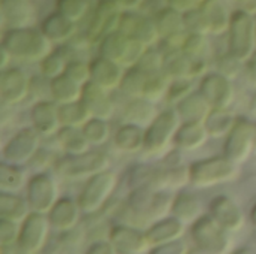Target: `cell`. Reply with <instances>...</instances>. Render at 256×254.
I'll list each match as a JSON object with an SVG mask.
<instances>
[{
    "instance_id": "obj_18",
    "label": "cell",
    "mask_w": 256,
    "mask_h": 254,
    "mask_svg": "<svg viewBox=\"0 0 256 254\" xmlns=\"http://www.w3.org/2000/svg\"><path fill=\"white\" fill-rule=\"evenodd\" d=\"M32 90V81L27 72L9 66L0 73V99L4 105L14 106L27 99Z\"/></svg>"
},
{
    "instance_id": "obj_44",
    "label": "cell",
    "mask_w": 256,
    "mask_h": 254,
    "mask_svg": "<svg viewBox=\"0 0 256 254\" xmlns=\"http://www.w3.org/2000/svg\"><path fill=\"white\" fill-rule=\"evenodd\" d=\"M68 66V60L64 58V55L60 51H51L44 60L39 61V69L40 73L45 79H52L62 73H64Z\"/></svg>"
},
{
    "instance_id": "obj_31",
    "label": "cell",
    "mask_w": 256,
    "mask_h": 254,
    "mask_svg": "<svg viewBox=\"0 0 256 254\" xmlns=\"http://www.w3.org/2000/svg\"><path fill=\"white\" fill-rule=\"evenodd\" d=\"M174 108L177 109L182 121H198V123H204L213 109L208 100L201 94L200 90L192 91L188 97H184Z\"/></svg>"
},
{
    "instance_id": "obj_24",
    "label": "cell",
    "mask_w": 256,
    "mask_h": 254,
    "mask_svg": "<svg viewBox=\"0 0 256 254\" xmlns=\"http://www.w3.org/2000/svg\"><path fill=\"white\" fill-rule=\"evenodd\" d=\"M81 100L88 108L92 117L110 120L116 112V106L110 96V91L92 81L82 85Z\"/></svg>"
},
{
    "instance_id": "obj_60",
    "label": "cell",
    "mask_w": 256,
    "mask_h": 254,
    "mask_svg": "<svg viewBox=\"0 0 256 254\" xmlns=\"http://www.w3.org/2000/svg\"><path fill=\"white\" fill-rule=\"evenodd\" d=\"M250 223H252V226L256 229V204L252 207V210H250Z\"/></svg>"
},
{
    "instance_id": "obj_14",
    "label": "cell",
    "mask_w": 256,
    "mask_h": 254,
    "mask_svg": "<svg viewBox=\"0 0 256 254\" xmlns=\"http://www.w3.org/2000/svg\"><path fill=\"white\" fill-rule=\"evenodd\" d=\"M198 90L208 100L212 108H230L236 99L232 79L219 72H207L200 78Z\"/></svg>"
},
{
    "instance_id": "obj_38",
    "label": "cell",
    "mask_w": 256,
    "mask_h": 254,
    "mask_svg": "<svg viewBox=\"0 0 256 254\" xmlns=\"http://www.w3.org/2000/svg\"><path fill=\"white\" fill-rule=\"evenodd\" d=\"M27 175L21 165L8 163L3 160L0 165V192L18 193L27 186Z\"/></svg>"
},
{
    "instance_id": "obj_23",
    "label": "cell",
    "mask_w": 256,
    "mask_h": 254,
    "mask_svg": "<svg viewBox=\"0 0 256 254\" xmlns=\"http://www.w3.org/2000/svg\"><path fill=\"white\" fill-rule=\"evenodd\" d=\"M124 67L104 55H98L90 61V81L102 88L112 91L120 87Z\"/></svg>"
},
{
    "instance_id": "obj_5",
    "label": "cell",
    "mask_w": 256,
    "mask_h": 254,
    "mask_svg": "<svg viewBox=\"0 0 256 254\" xmlns=\"http://www.w3.org/2000/svg\"><path fill=\"white\" fill-rule=\"evenodd\" d=\"M226 33L228 52L246 63L256 52V21L254 15L242 9L234 10Z\"/></svg>"
},
{
    "instance_id": "obj_30",
    "label": "cell",
    "mask_w": 256,
    "mask_h": 254,
    "mask_svg": "<svg viewBox=\"0 0 256 254\" xmlns=\"http://www.w3.org/2000/svg\"><path fill=\"white\" fill-rule=\"evenodd\" d=\"M146 129L132 123H123L114 133L112 141L118 151L126 154H136L144 148Z\"/></svg>"
},
{
    "instance_id": "obj_16",
    "label": "cell",
    "mask_w": 256,
    "mask_h": 254,
    "mask_svg": "<svg viewBox=\"0 0 256 254\" xmlns=\"http://www.w3.org/2000/svg\"><path fill=\"white\" fill-rule=\"evenodd\" d=\"M118 30L132 39L142 42L147 46H154L159 40V31L153 16H147L135 10H123L120 16Z\"/></svg>"
},
{
    "instance_id": "obj_26",
    "label": "cell",
    "mask_w": 256,
    "mask_h": 254,
    "mask_svg": "<svg viewBox=\"0 0 256 254\" xmlns=\"http://www.w3.org/2000/svg\"><path fill=\"white\" fill-rule=\"evenodd\" d=\"M208 138L210 135L204 123L182 121L174 136V147L178 151L190 153L201 148L208 141Z\"/></svg>"
},
{
    "instance_id": "obj_47",
    "label": "cell",
    "mask_w": 256,
    "mask_h": 254,
    "mask_svg": "<svg viewBox=\"0 0 256 254\" xmlns=\"http://www.w3.org/2000/svg\"><path fill=\"white\" fill-rule=\"evenodd\" d=\"M183 18H184V27L188 33H198V34H206V36L212 33L208 19L200 6L183 12Z\"/></svg>"
},
{
    "instance_id": "obj_20",
    "label": "cell",
    "mask_w": 256,
    "mask_h": 254,
    "mask_svg": "<svg viewBox=\"0 0 256 254\" xmlns=\"http://www.w3.org/2000/svg\"><path fill=\"white\" fill-rule=\"evenodd\" d=\"M2 21L8 28L33 27L38 10L33 0H0Z\"/></svg>"
},
{
    "instance_id": "obj_21",
    "label": "cell",
    "mask_w": 256,
    "mask_h": 254,
    "mask_svg": "<svg viewBox=\"0 0 256 254\" xmlns=\"http://www.w3.org/2000/svg\"><path fill=\"white\" fill-rule=\"evenodd\" d=\"M208 211L210 216L231 234L238 232L244 226V214L240 205L226 195L216 196L210 202Z\"/></svg>"
},
{
    "instance_id": "obj_32",
    "label": "cell",
    "mask_w": 256,
    "mask_h": 254,
    "mask_svg": "<svg viewBox=\"0 0 256 254\" xmlns=\"http://www.w3.org/2000/svg\"><path fill=\"white\" fill-rule=\"evenodd\" d=\"M48 93H50L51 99L56 103L64 105V103H70V102H75V100L81 99L82 85L75 82L66 73H62V75L50 79V82H48Z\"/></svg>"
},
{
    "instance_id": "obj_6",
    "label": "cell",
    "mask_w": 256,
    "mask_h": 254,
    "mask_svg": "<svg viewBox=\"0 0 256 254\" xmlns=\"http://www.w3.org/2000/svg\"><path fill=\"white\" fill-rule=\"evenodd\" d=\"M110 169V157L102 151L88 150L81 154H66L62 159H57L54 165V171L72 181L87 180L102 171Z\"/></svg>"
},
{
    "instance_id": "obj_49",
    "label": "cell",
    "mask_w": 256,
    "mask_h": 254,
    "mask_svg": "<svg viewBox=\"0 0 256 254\" xmlns=\"http://www.w3.org/2000/svg\"><path fill=\"white\" fill-rule=\"evenodd\" d=\"M164 61H165V52L156 49L154 46H148L136 66L146 73H158V72H164Z\"/></svg>"
},
{
    "instance_id": "obj_51",
    "label": "cell",
    "mask_w": 256,
    "mask_h": 254,
    "mask_svg": "<svg viewBox=\"0 0 256 254\" xmlns=\"http://www.w3.org/2000/svg\"><path fill=\"white\" fill-rule=\"evenodd\" d=\"M64 73L80 85H84L90 81V63L84 60H69Z\"/></svg>"
},
{
    "instance_id": "obj_56",
    "label": "cell",
    "mask_w": 256,
    "mask_h": 254,
    "mask_svg": "<svg viewBox=\"0 0 256 254\" xmlns=\"http://www.w3.org/2000/svg\"><path fill=\"white\" fill-rule=\"evenodd\" d=\"M112 3H116L122 10H135L138 9L144 0H111Z\"/></svg>"
},
{
    "instance_id": "obj_36",
    "label": "cell",
    "mask_w": 256,
    "mask_h": 254,
    "mask_svg": "<svg viewBox=\"0 0 256 254\" xmlns=\"http://www.w3.org/2000/svg\"><path fill=\"white\" fill-rule=\"evenodd\" d=\"M200 7L206 13L213 34H224L228 31L232 12H228L222 0H204L200 3Z\"/></svg>"
},
{
    "instance_id": "obj_41",
    "label": "cell",
    "mask_w": 256,
    "mask_h": 254,
    "mask_svg": "<svg viewBox=\"0 0 256 254\" xmlns=\"http://www.w3.org/2000/svg\"><path fill=\"white\" fill-rule=\"evenodd\" d=\"M110 120H104V118H96L92 117L84 126V135L88 139V142L94 147L104 145L110 141L111 138V126L108 123Z\"/></svg>"
},
{
    "instance_id": "obj_25",
    "label": "cell",
    "mask_w": 256,
    "mask_h": 254,
    "mask_svg": "<svg viewBox=\"0 0 256 254\" xmlns=\"http://www.w3.org/2000/svg\"><path fill=\"white\" fill-rule=\"evenodd\" d=\"M186 226L182 220H178L174 216H166L160 220H156L153 225H150L146 229L147 238L153 247H159L177 240H182L186 234Z\"/></svg>"
},
{
    "instance_id": "obj_33",
    "label": "cell",
    "mask_w": 256,
    "mask_h": 254,
    "mask_svg": "<svg viewBox=\"0 0 256 254\" xmlns=\"http://www.w3.org/2000/svg\"><path fill=\"white\" fill-rule=\"evenodd\" d=\"M57 144L60 150L64 154H81L90 150L92 144L84 135L82 127H74V126H62L60 130L56 135Z\"/></svg>"
},
{
    "instance_id": "obj_10",
    "label": "cell",
    "mask_w": 256,
    "mask_h": 254,
    "mask_svg": "<svg viewBox=\"0 0 256 254\" xmlns=\"http://www.w3.org/2000/svg\"><path fill=\"white\" fill-rule=\"evenodd\" d=\"M51 229L52 228L50 225L46 214L32 211L20 226V237L16 243L18 253H40L46 247Z\"/></svg>"
},
{
    "instance_id": "obj_35",
    "label": "cell",
    "mask_w": 256,
    "mask_h": 254,
    "mask_svg": "<svg viewBox=\"0 0 256 254\" xmlns=\"http://www.w3.org/2000/svg\"><path fill=\"white\" fill-rule=\"evenodd\" d=\"M30 213L32 210L27 198H22L18 193L0 192V219L22 223Z\"/></svg>"
},
{
    "instance_id": "obj_15",
    "label": "cell",
    "mask_w": 256,
    "mask_h": 254,
    "mask_svg": "<svg viewBox=\"0 0 256 254\" xmlns=\"http://www.w3.org/2000/svg\"><path fill=\"white\" fill-rule=\"evenodd\" d=\"M153 19L156 22L160 40L168 43V49L182 48V43L188 34L183 12L171 7L170 4H165L164 7L156 10Z\"/></svg>"
},
{
    "instance_id": "obj_52",
    "label": "cell",
    "mask_w": 256,
    "mask_h": 254,
    "mask_svg": "<svg viewBox=\"0 0 256 254\" xmlns=\"http://www.w3.org/2000/svg\"><path fill=\"white\" fill-rule=\"evenodd\" d=\"M150 253L184 254L188 253V246L182 240H177V241H172V243H168V244H164V246H159V247H153Z\"/></svg>"
},
{
    "instance_id": "obj_22",
    "label": "cell",
    "mask_w": 256,
    "mask_h": 254,
    "mask_svg": "<svg viewBox=\"0 0 256 254\" xmlns=\"http://www.w3.org/2000/svg\"><path fill=\"white\" fill-rule=\"evenodd\" d=\"M82 210L78 204V201L70 198H60L54 207L50 210L48 220L54 231L63 234L75 229L80 225Z\"/></svg>"
},
{
    "instance_id": "obj_19",
    "label": "cell",
    "mask_w": 256,
    "mask_h": 254,
    "mask_svg": "<svg viewBox=\"0 0 256 254\" xmlns=\"http://www.w3.org/2000/svg\"><path fill=\"white\" fill-rule=\"evenodd\" d=\"M30 121L32 127L44 138L56 136L62 127L60 115H58V103L52 99L38 100L30 109Z\"/></svg>"
},
{
    "instance_id": "obj_58",
    "label": "cell",
    "mask_w": 256,
    "mask_h": 254,
    "mask_svg": "<svg viewBox=\"0 0 256 254\" xmlns=\"http://www.w3.org/2000/svg\"><path fill=\"white\" fill-rule=\"evenodd\" d=\"M232 1L237 4V9L256 15V0H232Z\"/></svg>"
},
{
    "instance_id": "obj_8",
    "label": "cell",
    "mask_w": 256,
    "mask_h": 254,
    "mask_svg": "<svg viewBox=\"0 0 256 254\" xmlns=\"http://www.w3.org/2000/svg\"><path fill=\"white\" fill-rule=\"evenodd\" d=\"M148 46L116 30L99 42V55L120 63L124 69L136 66Z\"/></svg>"
},
{
    "instance_id": "obj_9",
    "label": "cell",
    "mask_w": 256,
    "mask_h": 254,
    "mask_svg": "<svg viewBox=\"0 0 256 254\" xmlns=\"http://www.w3.org/2000/svg\"><path fill=\"white\" fill-rule=\"evenodd\" d=\"M26 198L33 213L48 214L54 204L60 199L58 184L48 172H36L27 181Z\"/></svg>"
},
{
    "instance_id": "obj_61",
    "label": "cell",
    "mask_w": 256,
    "mask_h": 254,
    "mask_svg": "<svg viewBox=\"0 0 256 254\" xmlns=\"http://www.w3.org/2000/svg\"><path fill=\"white\" fill-rule=\"evenodd\" d=\"M254 144H255V151H256V121H254Z\"/></svg>"
},
{
    "instance_id": "obj_42",
    "label": "cell",
    "mask_w": 256,
    "mask_h": 254,
    "mask_svg": "<svg viewBox=\"0 0 256 254\" xmlns=\"http://www.w3.org/2000/svg\"><path fill=\"white\" fill-rule=\"evenodd\" d=\"M182 51L190 58H207L210 54V42L206 34L188 33L182 43Z\"/></svg>"
},
{
    "instance_id": "obj_40",
    "label": "cell",
    "mask_w": 256,
    "mask_h": 254,
    "mask_svg": "<svg viewBox=\"0 0 256 254\" xmlns=\"http://www.w3.org/2000/svg\"><path fill=\"white\" fill-rule=\"evenodd\" d=\"M58 115H60L62 126H74V127H82L92 118L88 108L81 99L70 103L58 105Z\"/></svg>"
},
{
    "instance_id": "obj_3",
    "label": "cell",
    "mask_w": 256,
    "mask_h": 254,
    "mask_svg": "<svg viewBox=\"0 0 256 254\" xmlns=\"http://www.w3.org/2000/svg\"><path fill=\"white\" fill-rule=\"evenodd\" d=\"M238 165L226 156H213L189 165V183L195 189H212L232 181L238 174Z\"/></svg>"
},
{
    "instance_id": "obj_57",
    "label": "cell",
    "mask_w": 256,
    "mask_h": 254,
    "mask_svg": "<svg viewBox=\"0 0 256 254\" xmlns=\"http://www.w3.org/2000/svg\"><path fill=\"white\" fill-rule=\"evenodd\" d=\"M244 64H246V73H248L249 82L256 85V52Z\"/></svg>"
},
{
    "instance_id": "obj_48",
    "label": "cell",
    "mask_w": 256,
    "mask_h": 254,
    "mask_svg": "<svg viewBox=\"0 0 256 254\" xmlns=\"http://www.w3.org/2000/svg\"><path fill=\"white\" fill-rule=\"evenodd\" d=\"M20 226L21 223L0 219V249L2 253H6L8 250L12 252V249H16L18 237H20Z\"/></svg>"
},
{
    "instance_id": "obj_37",
    "label": "cell",
    "mask_w": 256,
    "mask_h": 254,
    "mask_svg": "<svg viewBox=\"0 0 256 254\" xmlns=\"http://www.w3.org/2000/svg\"><path fill=\"white\" fill-rule=\"evenodd\" d=\"M238 117L230 108H213L208 117L206 118L204 124L210 138H224L231 132Z\"/></svg>"
},
{
    "instance_id": "obj_39",
    "label": "cell",
    "mask_w": 256,
    "mask_h": 254,
    "mask_svg": "<svg viewBox=\"0 0 256 254\" xmlns=\"http://www.w3.org/2000/svg\"><path fill=\"white\" fill-rule=\"evenodd\" d=\"M147 78H148V73L141 70L138 66L128 67V69H124L118 90L129 99L142 97V91H144Z\"/></svg>"
},
{
    "instance_id": "obj_28",
    "label": "cell",
    "mask_w": 256,
    "mask_h": 254,
    "mask_svg": "<svg viewBox=\"0 0 256 254\" xmlns=\"http://www.w3.org/2000/svg\"><path fill=\"white\" fill-rule=\"evenodd\" d=\"M202 211H204V208H202L201 201L198 199V196H195L190 192L182 190L172 199L171 216L177 217L184 225L190 226L192 223H195L200 217L204 216Z\"/></svg>"
},
{
    "instance_id": "obj_4",
    "label": "cell",
    "mask_w": 256,
    "mask_h": 254,
    "mask_svg": "<svg viewBox=\"0 0 256 254\" xmlns=\"http://www.w3.org/2000/svg\"><path fill=\"white\" fill-rule=\"evenodd\" d=\"M190 238L200 253L226 254L232 252L231 232L220 226L210 214L200 217L190 225Z\"/></svg>"
},
{
    "instance_id": "obj_50",
    "label": "cell",
    "mask_w": 256,
    "mask_h": 254,
    "mask_svg": "<svg viewBox=\"0 0 256 254\" xmlns=\"http://www.w3.org/2000/svg\"><path fill=\"white\" fill-rule=\"evenodd\" d=\"M242 64H243V61H240L231 52L226 51L225 54L218 57V60H216V72L225 75L230 79H236L240 75Z\"/></svg>"
},
{
    "instance_id": "obj_7",
    "label": "cell",
    "mask_w": 256,
    "mask_h": 254,
    "mask_svg": "<svg viewBox=\"0 0 256 254\" xmlns=\"http://www.w3.org/2000/svg\"><path fill=\"white\" fill-rule=\"evenodd\" d=\"M118 177L114 171H102L86 180L76 201L84 216H93L100 211L116 192Z\"/></svg>"
},
{
    "instance_id": "obj_13",
    "label": "cell",
    "mask_w": 256,
    "mask_h": 254,
    "mask_svg": "<svg viewBox=\"0 0 256 254\" xmlns=\"http://www.w3.org/2000/svg\"><path fill=\"white\" fill-rule=\"evenodd\" d=\"M122 12L111 0H99L86 30V40L88 43H99L106 34L118 30Z\"/></svg>"
},
{
    "instance_id": "obj_34",
    "label": "cell",
    "mask_w": 256,
    "mask_h": 254,
    "mask_svg": "<svg viewBox=\"0 0 256 254\" xmlns=\"http://www.w3.org/2000/svg\"><path fill=\"white\" fill-rule=\"evenodd\" d=\"M164 73L170 79L177 78H194V60L186 55L182 48H171L165 52Z\"/></svg>"
},
{
    "instance_id": "obj_46",
    "label": "cell",
    "mask_w": 256,
    "mask_h": 254,
    "mask_svg": "<svg viewBox=\"0 0 256 254\" xmlns=\"http://www.w3.org/2000/svg\"><path fill=\"white\" fill-rule=\"evenodd\" d=\"M192 91H194V79L192 78L171 79L166 94H165V100H166V103H170V106H177Z\"/></svg>"
},
{
    "instance_id": "obj_55",
    "label": "cell",
    "mask_w": 256,
    "mask_h": 254,
    "mask_svg": "<svg viewBox=\"0 0 256 254\" xmlns=\"http://www.w3.org/2000/svg\"><path fill=\"white\" fill-rule=\"evenodd\" d=\"M166 4H170L171 7L180 10V12H186L192 7L200 6L198 0H166Z\"/></svg>"
},
{
    "instance_id": "obj_1",
    "label": "cell",
    "mask_w": 256,
    "mask_h": 254,
    "mask_svg": "<svg viewBox=\"0 0 256 254\" xmlns=\"http://www.w3.org/2000/svg\"><path fill=\"white\" fill-rule=\"evenodd\" d=\"M52 46L54 43L42 30L34 27L8 28L2 36V48H4L12 58L26 63H39L52 51Z\"/></svg>"
},
{
    "instance_id": "obj_17",
    "label": "cell",
    "mask_w": 256,
    "mask_h": 254,
    "mask_svg": "<svg viewBox=\"0 0 256 254\" xmlns=\"http://www.w3.org/2000/svg\"><path fill=\"white\" fill-rule=\"evenodd\" d=\"M110 241L112 243L117 254H144L152 252V244L146 231L130 225H116L110 229Z\"/></svg>"
},
{
    "instance_id": "obj_54",
    "label": "cell",
    "mask_w": 256,
    "mask_h": 254,
    "mask_svg": "<svg viewBox=\"0 0 256 254\" xmlns=\"http://www.w3.org/2000/svg\"><path fill=\"white\" fill-rule=\"evenodd\" d=\"M87 254H117V252L112 243L110 241V238H106V240L93 241L87 249Z\"/></svg>"
},
{
    "instance_id": "obj_11",
    "label": "cell",
    "mask_w": 256,
    "mask_h": 254,
    "mask_svg": "<svg viewBox=\"0 0 256 254\" xmlns=\"http://www.w3.org/2000/svg\"><path fill=\"white\" fill-rule=\"evenodd\" d=\"M252 151H255L254 121L238 117L231 132L225 136L224 156H226L236 165H240L249 159Z\"/></svg>"
},
{
    "instance_id": "obj_27",
    "label": "cell",
    "mask_w": 256,
    "mask_h": 254,
    "mask_svg": "<svg viewBox=\"0 0 256 254\" xmlns=\"http://www.w3.org/2000/svg\"><path fill=\"white\" fill-rule=\"evenodd\" d=\"M40 30L54 45H62L69 42L75 36L76 22L56 10L42 19Z\"/></svg>"
},
{
    "instance_id": "obj_53",
    "label": "cell",
    "mask_w": 256,
    "mask_h": 254,
    "mask_svg": "<svg viewBox=\"0 0 256 254\" xmlns=\"http://www.w3.org/2000/svg\"><path fill=\"white\" fill-rule=\"evenodd\" d=\"M56 162H57V159H56V156H52L50 151H45V150H40L39 148V151L36 153V156L32 159V162H30V165L33 166V168H48V166H54L56 165Z\"/></svg>"
},
{
    "instance_id": "obj_45",
    "label": "cell",
    "mask_w": 256,
    "mask_h": 254,
    "mask_svg": "<svg viewBox=\"0 0 256 254\" xmlns=\"http://www.w3.org/2000/svg\"><path fill=\"white\" fill-rule=\"evenodd\" d=\"M90 7L92 0H56V10L75 22L81 21L88 13Z\"/></svg>"
},
{
    "instance_id": "obj_43",
    "label": "cell",
    "mask_w": 256,
    "mask_h": 254,
    "mask_svg": "<svg viewBox=\"0 0 256 254\" xmlns=\"http://www.w3.org/2000/svg\"><path fill=\"white\" fill-rule=\"evenodd\" d=\"M170 78L164 73V72H158V73H148L144 91H142V97L152 100V102H159L160 99H165L168 85H170Z\"/></svg>"
},
{
    "instance_id": "obj_62",
    "label": "cell",
    "mask_w": 256,
    "mask_h": 254,
    "mask_svg": "<svg viewBox=\"0 0 256 254\" xmlns=\"http://www.w3.org/2000/svg\"><path fill=\"white\" fill-rule=\"evenodd\" d=\"M198 1H200V3H201V1H204V0H198Z\"/></svg>"
},
{
    "instance_id": "obj_29",
    "label": "cell",
    "mask_w": 256,
    "mask_h": 254,
    "mask_svg": "<svg viewBox=\"0 0 256 254\" xmlns=\"http://www.w3.org/2000/svg\"><path fill=\"white\" fill-rule=\"evenodd\" d=\"M156 102H152L146 97H132L126 103L123 109V120L124 123H132L141 127H147L156 117H158V109H156Z\"/></svg>"
},
{
    "instance_id": "obj_2",
    "label": "cell",
    "mask_w": 256,
    "mask_h": 254,
    "mask_svg": "<svg viewBox=\"0 0 256 254\" xmlns=\"http://www.w3.org/2000/svg\"><path fill=\"white\" fill-rule=\"evenodd\" d=\"M182 124L180 115L174 106L162 111L146 127L142 153L148 157H160L168 154L171 145H174V136Z\"/></svg>"
},
{
    "instance_id": "obj_59",
    "label": "cell",
    "mask_w": 256,
    "mask_h": 254,
    "mask_svg": "<svg viewBox=\"0 0 256 254\" xmlns=\"http://www.w3.org/2000/svg\"><path fill=\"white\" fill-rule=\"evenodd\" d=\"M10 60H12V55H10L4 48H2V63H0V69H2V70H3V69H8Z\"/></svg>"
},
{
    "instance_id": "obj_12",
    "label": "cell",
    "mask_w": 256,
    "mask_h": 254,
    "mask_svg": "<svg viewBox=\"0 0 256 254\" xmlns=\"http://www.w3.org/2000/svg\"><path fill=\"white\" fill-rule=\"evenodd\" d=\"M39 148H40V135L33 127H28L10 136V139H8V142L3 145L2 154L4 162L24 166L26 163L32 162V159L36 156Z\"/></svg>"
}]
</instances>
